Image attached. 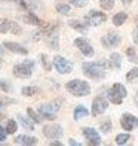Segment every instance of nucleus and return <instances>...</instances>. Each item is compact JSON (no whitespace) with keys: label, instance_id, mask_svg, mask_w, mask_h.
<instances>
[{"label":"nucleus","instance_id":"f257e3e1","mask_svg":"<svg viewBox=\"0 0 138 146\" xmlns=\"http://www.w3.org/2000/svg\"><path fill=\"white\" fill-rule=\"evenodd\" d=\"M107 67H110V61H85L82 64V72L92 81H101L106 78Z\"/></svg>","mask_w":138,"mask_h":146},{"label":"nucleus","instance_id":"f03ea898","mask_svg":"<svg viewBox=\"0 0 138 146\" xmlns=\"http://www.w3.org/2000/svg\"><path fill=\"white\" fill-rule=\"evenodd\" d=\"M65 90H67L70 94H73L74 97H85L91 94V87L86 81H82V79H73V81H68L65 84Z\"/></svg>","mask_w":138,"mask_h":146},{"label":"nucleus","instance_id":"7ed1b4c3","mask_svg":"<svg viewBox=\"0 0 138 146\" xmlns=\"http://www.w3.org/2000/svg\"><path fill=\"white\" fill-rule=\"evenodd\" d=\"M61 109V100H55L52 103H45L37 108V112L40 113L43 119H49V121H55L57 113Z\"/></svg>","mask_w":138,"mask_h":146},{"label":"nucleus","instance_id":"20e7f679","mask_svg":"<svg viewBox=\"0 0 138 146\" xmlns=\"http://www.w3.org/2000/svg\"><path fill=\"white\" fill-rule=\"evenodd\" d=\"M126 94H128L126 88H125L122 84H119V82L113 84L111 88L107 91V97H108V100L113 104H122V102H123V98L126 97Z\"/></svg>","mask_w":138,"mask_h":146},{"label":"nucleus","instance_id":"39448f33","mask_svg":"<svg viewBox=\"0 0 138 146\" xmlns=\"http://www.w3.org/2000/svg\"><path fill=\"white\" fill-rule=\"evenodd\" d=\"M34 61L33 60H24L22 63H18L14 66V75L19 79H28L33 75Z\"/></svg>","mask_w":138,"mask_h":146},{"label":"nucleus","instance_id":"423d86ee","mask_svg":"<svg viewBox=\"0 0 138 146\" xmlns=\"http://www.w3.org/2000/svg\"><path fill=\"white\" fill-rule=\"evenodd\" d=\"M107 21V15L104 14L101 11H95L92 9L89 11L86 15H85V23H86L89 27H98V25H101L103 23Z\"/></svg>","mask_w":138,"mask_h":146},{"label":"nucleus","instance_id":"0eeeda50","mask_svg":"<svg viewBox=\"0 0 138 146\" xmlns=\"http://www.w3.org/2000/svg\"><path fill=\"white\" fill-rule=\"evenodd\" d=\"M52 66H54V69L60 73V75H67V73L73 72V63L68 61L67 58L61 57V55L54 57V60H52Z\"/></svg>","mask_w":138,"mask_h":146},{"label":"nucleus","instance_id":"6e6552de","mask_svg":"<svg viewBox=\"0 0 138 146\" xmlns=\"http://www.w3.org/2000/svg\"><path fill=\"white\" fill-rule=\"evenodd\" d=\"M42 133L45 137L52 139V140H57V139H61L64 134V130L61 125H57V124H52V125H45L42 128Z\"/></svg>","mask_w":138,"mask_h":146},{"label":"nucleus","instance_id":"1a4fd4ad","mask_svg":"<svg viewBox=\"0 0 138 146\" xmlns=\"http://www.w3.org/2000/svg\"><path fill=\"white\" fill-rule=\"evenodd\" d=\"M101 43L104 48H108V49H113L116 46H119L120 43V36L117 31H108L107 35H104L101 37Z\"/></svg>","mask_w":138,"mask_h":146},{"label":"nucleus","instance_id":"9d476101","mask_svg":"<svg viewBox=\"0 0 138 146\" xmlns=\"http://www.w3.org/2000/svg\"><path fill=\"white\" fill-rule=\"evenodd\" d=\"M74 46L82 52L85 57H92V55H94V48H92V45L89 43L88 39H85V37L74 39Z\"/></svg>","mask_w":138,"mask_h":146},{"label":"nucleus","instance_id":"9b49d317","mask_svg":"<svg viewBox=\"0 0 138 146\" xmlns=\"http://www.w3.org/2000/svg\"><path fill=\"white\" fill-rule=\"evenodd\" d=\"M107 108H108V102L104 97L98 96V97L94 98V102H92V115L94 116L103 115L104 112L107 110Z\"/></svg>","mask_w":138,"mask_h":146},{"label":"nucleus","instance_id":"f8f14e48","mask_svg":"<svg viewBox=\"0 0 138 146\" xmlns=\"http://www.w3.org/2000/svg\"><path fill=\"white\" fill-rule=\"evenodd\" d=\"M82 134L88 140L89 145H101V136H100V133H98L95 128L85 127V128H82Z\"/></svg>","mask_w":138,"mask_h":146},{"label":"nucleus","instance_id":"ddd939ff","mask_svg":"<svg viewBox=\"0 0 138 146\" xmlns=\"http://www.w3.org/2000/svg\"><path fill=\"white\" fill-rule=\"evenodd\" d=\"M120 125L123 130L126 131H132L134 128L138 127V118L134 116L132 113H123L120 118Z\"/></svg>","mask_w":138,"mask_h":146},{"label":"nucleus","instance_id":"4468645a","mask_svg":"<svg viewBox=\"0 0 138 146\" xmlns=\"http://www.w3.org/2000/svg\"><path fill=\"white\" fill-rule=\"evenodd\" d=\"M43 39H45V43H46V46H48L49 49H54V51L58 49V45H60V36H58V30L51 31V33H48V35H45Z\"/></svg>","mask_w":138,"mask_h":146},{"label":"nucleus","instance_id":"2eb2a0df","mask_svg":"<svg viewBox=\"0 0 138 146\" xmlns=\"http://www.w3.org/2000/svg\"><path fill=\"white\" fill-rule=\"evenodd\" d=\"M5 48L11 51V52H14V54H18V55H27L28 54V49L25 48L24 45L21 43H16V42H5Z\"/></svg>","mask_w":138,"mask_h":146},{"label":"nucleus","instance_id":"dca6fc26","mask_svg":"<svg viewBox=\"0 0 138 146\" xmlns=\"http://www.w3.org/2000/svg\"><path fill=\"white\" fill-rule=\"evenodd\" d=\"M22 21L27 23V24H31V25H39V27H42V25L45 24V21H42L33 11H28L27 14L22 15Z\"/></svg>","mask_w":138,"mask_h":146},{"label":"nucleus","instance_id":"f3484780","mask_svg":"<svg viewBox=\"0 0 138 146\" xmlns=\"http://www.w3.org/2000/svg\"><path fill=\"white\" fill-rule=\"evenodd\" d=\"M14 142H15V145H24V146H33V145H37V143H39L37 137H33V136H27V134H21V136H16Z\"/></svg>","mask_w":138,"mask_h":146},{"label":"nucleus","instance_id":"a211bd4d","mask_svg":"<svg viewBox=\"0 0 138 146\" xmlns=\"http://www.w3.org/2000/svg\"><path fill=\"white\" fill-rule=\"evenodd\" d=\"M16 121L19 122V125H21V127H24L25 130H28V131H33V130H36L34 128V121H33V119L30 118V116H24V115H16Z\"/></svg>","mask_w":138,"mask_h":146},{"label":"nucleus","instance_id":"6ab92c4d","mask_svg":"<svg viewBox=\"0 0 138 146\" xmlns=\"http://www.w3.org/2000/svg\"><path fill=\"white\" fill-rule=\"evenodd\" d=\"M68 25L79 33H88V27H89L85 21H79V19H70Z\"/></svg>","mask_w":138,"mask_h":146},{"label":"nucleus","instance_id":"aec40b11","mask_svg":"<svg viewBox=\"0 0 138 146\" xmlns=\"http://www.w3.org/2000/svg\"><path fill=\"white\" fill-rule=\"evenodd\" d=\"M14 24H15V21H11V19H8V18H0V33H2V35H6V33L12 31Z\"/></svg>","mask_w":138,"mask_h":146},{"label":"nucleus","instance_id":"412c9836","mask_svg":"<svg viewBox=\"0 0 138 146\" xmlns=\"http://www.w3.org/2000/svg\"><path fill=\"white\" fill-rule=\"evenodd\" d=\"M89 115V110L85 108V106H82V104H79V106H76L74 108V112H73V118L76 119V121H80L82 118H86Z\"/></svg>","mask_w":138,"mask_h":146},{"label":"nucleus","instance_id":"4be33fe9","mask_svg":"<svg viewBox=\"0 0 138 146\" xmlns=\"http://www.w3.org/2000/svg\"><path fill=\"white\" fill-rule=\"evenodd\" d=\"M108 61H110V67H113V69H120L122 67V55L117 54V52H113V54L110 55Z\"/></svg>","mask_w":138,"mask_h":146},{"label":"nucleus","instance_id":"5701e85b","mask_svg":"<svg viewBox=\"0 0 138 146\" xmlns=\"http://www.w3.org/2000/svg\"><path fill=\"white\" fill-rule=\"evenodd\" d=\"M128 19V15L125 14V12H119V14H116L113 17V19H111V23H113V25H116V27H119V25L125 24V21Z\"/></svg>","mask_w":138,"mask_h":146},{"label":"nucleus","instance_id":"b1692460","mask_svg":"<svg viewBox=\"0 0 138 146\" xmlns=\"http://www.w3.org/2000/svg\"><path fill=\"white\" fill-rule=\"evenodd\" d=\"M37 92H39V88L33 87V85H28V87H22V90H21V94H22L24 97H31V96L37 94Z\"/></svg>","mask_w":138,"mask_h":146},{"label":"nucleus","instance_id":"393cba45","mask_svg":"<svg viewBox=\"0 0 138 146\" xmlns=\"http://www.w3.org/2000/svg\"><path fill=\"white\" fill-rule=\"evenodd\" d=\"M18 124L19 122L14 121V119H8V122H6V131H8V134H15L18 130Z\"/></svg>","mask_w":138,"mask_h":146},{"label":"nucleus","instance_id":"a878e982","mask_svg":"<svg viewBox=\"0 0 138 146\" xmlns=\"http://www.w3.org/2000/svg\"><path fill=\"white\" fill-rule=\"evenodd\" d=\"M57 12H58V14H61V15H70L71 6L65 5V3H58L57 5Z\"/></svg>","mask_w":138,"mask_h":146},{"label":"nucleus","instance_id":"bb28decb","mask_svg":"<svg viewBox=\"0 0 138 146\" xmlns=\"http://www.w3.org/2000/svg\"><path fill=\"white\" fill-rule=\"evenodd\" d=\"M27 115H28L36 124H40V122H42V119H43V118L40 116V113H39V112H36L34 109H31V108L27 109Z\"/></svg>","mask_w":138,"mask_h":146},{"label":"nucleus","instance_id":"cd10ccee","mask_svg":"<svg viewBox=\"0 0 138 146\" xmlns=\"http://www.w3.org/2000/svg\"><path fill=\"white\" fill-rule=\"evenodd\" d=\"M131 139V136L128 133H123V134H117L116 136V145H125L128 143V140Z\"/></svg>","mask_w":138,"mask_h":146},{"label":"nucleus","instance_id":"c85d7f7f","mask_svg":"<svg viewBox=\"0 0 138 146\" xmlns=\"http://www.w3.org/2000/svg\"><path fill=\"white\" fill-rule=\"evenodd\" d=\"M40 61H42V64H43V69H45L46 72L52 70V67H54V66L51 64V61L48 60V55H45V54H40Z\"/></svg>","mask_w":138,"mask_h":146},{"label":"nucleus","instance_id":"c756f323","mask_svg":"<svg viewBox=\"0 0 138 146\" xmlns=\"http://www.w3.org/2000/svg\"><path fill=\"white\" fill-rule=\"evenodd\" d=\"M126 55H128V60L131 63H138V57H137V52L134 48H128L126 49Z\"/></svg>","mask_w":138,"mask_h":146},{"label":"nucleus","instance_id":"7c9ffc66","mask_svg":"<svg viewBox=\"0 0 138 146\" xmlns=\"http://www.w3.org/2000/svg\"><path fill=\"white\" fill-rule=\"evenodd\" d=\"M137 78H138V67L131 69V70L126 73V81H128V82H132V81H135Z\"/></svg>","mask_w":138,"mask_h":146},{"label":"nucleus","instance_id":"2f4dec72","mask_svg":"<svg viewBox=\"0 0 138 146\" xmlns=\"http://www.w3.org/2000/svg\"><path fill=\"white\" fill-rule=\"evenodd\" d=\"M101 133H104V134H108V133L113 130V124H111V121H106L101 124Z\"/></svg>","mask_w":138,"mask_h":146},{"label":"nucleus","instance_id":"473e14b6","mask_svg":"<svg viewBox=\"0 0 138 146\" xmlns=\"http://www.w3.org/2000/svg\"><path fill=\"white\" fill-rule=\"evenodd\" d=\"M98 2H100L101 8H103V9H106V11L111 9V8L114 6V0H98Z\"/></svg>","mask_w":138,"mask_h":146},{"label":"nucleus","instance_id":"72a5a7b5","mask_svg":"<svg viewBox=\"0 0 138 146\" xmlns=\"http://www.w3.org/2000/svg\"><path fill=\"white\" fill-rule=\"evenodd\" d=\"M71 6H74V8H85V6L88 5V0H68Z\"/></svg>","mask_w":138,"mask_h":146},{"label":"nucleus","instance_id":"f704fd0d","mask_svg":"<svg viewBox=\"0 0 138 146\" xmlns=\"http://www.w3.org/2000/svg\"><path fill=\"white\" fill-rule=\"evenodd\" d=\"M0 88H2L3 92H9V91H12V85L6 81V79H2V81H0Z\"/></svg>","mask_w":138,"mask_h":146},{"label":"nucleus","instance_id":"c9c22d12","mask_svg":"<svg viewBox=\"0 0 138 146\" xmlns=\"http://www.w3.org/2000/svg\"><path fill=\"white\" fill-rule=\"evenodd\" d=\"M6 137H8V131H6V127L3 125H0V143L6 140Z\"/></svg>","mask_w":138,"mask_h":146},{"label":"nucleus","instance_id":"e433bc0d","mask_svg":"<svg viewBox=\"0 0 138 146\" xmlns=\"http://www.w3.org/2000/svg\"><path fill=\"white\" fill-rule=\"evenodd\" d=\"M132 39H134V43L138 45V27L132 30Z\"/></svg>","mask_w":138,"mask_h":146},{"label":"nucleus","instance_id":"4c0bfd02","mask_svg":"<svg viewBox=\"0 0 138 146\" xmlns=\"http://www.w3.org/2000/svg\"><path fill=\"white\" fill-rule=\"evenodd\" d=\"M5 106H6V104H3V102L0 100V121L5 118V115H3V108H5Z\"/></svg>","mask_w":138,"mask_h":146},{"label":"nucleus","instance_id":"58836bf2","mask_svg":"<svg viewBox=\"0 0 138 146\" xmlns=\"http://www.w3.org/2000/svg\"><path fill=\"white\" fill-rule=\"evenodd\" d=\"M68 145H70V146H80V143L76 142L74 139H70V140H68Z\"/></svg>","mask_w":138,"mask_h":146},{"label":"nucleus","instance_id":"ea45409f","mask_svg":"<svg viewBox=\"0 0 138 146\" xmlns=\"http://www.w3.org/2000/svg\"><path fill=\"white\" fill-rule=\"evenodd\" d=\"M51 146H62V143L61 142H52V143H49Z\"/></svg>","mask_w":138,"mask_h":146},{"label":"nucleus","instance_id":"a19ab883","mask_svg":"<svg viewBox=\"0 0 138 146\" xmlns=\"http://www.w3.org/2000/svg\"><path fill=\"white\" fill-rule=\"evenodd\" d=\"M134 103H135V106L138 108V92H137V94H135V97H134Z\"/></svg>","mask_w":138,"mask_h":146},{"label":"nucleus","instance_id":"79ce46f5","mask_svg":"<svg viewBox=\"0 0 138 146\" xmlns=\"http://www.w3.org/2000/svg\"><path fill=\"white\" fill-rule=\"evenodd\" d=\"M120 2H122L123 5H131V3H132V0H120Z\"/></svg>","mask_w":138,"mask_h":146},{"label":"nucleus","instance_id":"37998d69","mask_svg":"<svg viewBox=\"0 0 138 146\" xmlns=\"http://www.w3.org/2000/svg\"><path fill=\"white\" fill-rule=\"evenodd\" d=\"M2 55H3V46L0 45V57H2Z\"/></svg>","mask_w":138,"mask_h":146},{"label":"nucleus","instance_id":"c03bdc74","mask_svg":"<svg viewBox=\"0 0 138 146\" xmlns=\"http://www.w3.org/2000/svg\"><path fill=\"white\" fill-rule=\"evenodd\" d=\"M135 23H137V25H138V15L135 17Z\"/></svg>","mask_w":138,"mask_h":146},{"label":"nucleus","instance_id":"a18cd8bd","mask_svg":"<svg viewBox=\"0 0 138 146\" xmlns=\"http://www.w3.org/2000/svg\"><path fill=\"white\" fill-rule=\"evenodd\" d=\"M0 67H2V64H0Z\"/></svg>","mask_w":138,"mask_h":146}]
</instances>
